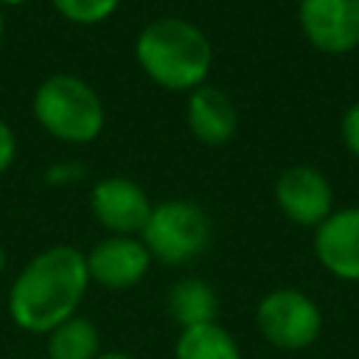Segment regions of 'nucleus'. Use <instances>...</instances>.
I'll use <instances>...</instances> for the list:
<instances>
[{"label": "nucleus", "instance_id": "15", "mask_svg": "<svg viewBox=\"0 0 359 359\" xmlns=\"http://www.w3.org/2000/svg\"><path fill=\"white\" fill-rule=\"evenodd\" d=\"M123 0H50L53 11L73 22V25H101L107 22L118 8H121Z\"/></svg>", "mask_w": 359, "mask_h": 359}, {"label": "nucleus", "instance_id": "23", "mask_svg": "<svg viewBox=\"0 0 359 359\" xmlns=\"http://www.w3.org/2000/svg\"><path fill=\"white\" fill-rule=\"evenodd\" d=\"M25 359H45V356H25Z\"/></svg>", "mask_w": 359, "mask_h": 359}, {"label": "nucleus", "instance_id": "18", "mask_svg": "<svg viewBox=\"0 0 359 359\" xmlns=\"http://www.w3.org/2000/svg\"><path fill=\"white\" fill-rule=\"evenodd\" d=\"M17 160V135L6 118H0V174H6Z\"/></svg>", "mask_w": 359, "mask_h": 359}, {"label": "nucleus", "instance_id": "2", "mask_svg": "<svg viewBox=\"0 0 359 359\" xmlns=\"http://www.w3.org/2000/svg\"><path fill=\"white\" fill-rule=\"evenodd\" d=\"M135 62L151 84L168 93H191L208 84L213 45L196 22L165 14L149 20L135 36Z\"/></svg>", "mask_w": 359, "mask_h": 359}, {"label": "nucleus", "instance_id": "14", "mask_svg": "<svg viewBox=\"0 0 359 359\" xmlns=\"http://www.w3.org/2000/svg\"><path fill=\"white\" fill-rule=\"evenodd\" d=\"M45 359H95L101 353V334L84 314H73L45 334Z\"/></svg>", "mask_w": 359, "mask_h": 359}, {"label": "nucleus", "instance_id": "8", "mask_svg": "<svg viewBox=\"0 0 359 359\" xmlns=\"http://www.w3.org/2000/svg\"><path fill=\"white\" fill-rule=\"evenodd\" d=\"M154 202L132 177L109 174L90 188V210L109 236H140Z\"/></svg>", "mask_w": 359, "mask_h": 359}, {"label": "nucleus", "instance_id": "5", "mask_svg": "<svg viewBox=\"0 0 359 359\" xmlns=\"http://www.w3.org/2000/svg\"><path fill=\"white\" fill-rule=\"evenodd\" d=\"M255 328L278 351L297 353L311 348L323 334V309L303 289L280 286L266 292L255 306Z\"/></svg>", "mask_w": 359, "mask_h": 359}, {"label": "nucleus", "instance_id": "1", "mask_svg": "<svg viewBox=\"0 0 359 359\" xmlns=\"http://www.w3.org/2000/svg\"><path fill=\"white\" fill-rule=\"evenodd\" d=\"M87 289L90 272L84 252L70 244H53L31 255L14 275L6 309L20 331L45 337L59 323L79 314Z\"/></svg>", "mask_w": 359, "mask_h": 359}, {"label": "nucleus", "instance_id": "20", "mask_svg": "<svg viewBox=\"0 0 359 359\" xmlns=\"http://www.w3.org/2000/svg\"><path fill=\"white\" fill-rule=\"evenodd\" d=\"M22 3H28V0H0V11H3V8H17V6H22Z\"/></svg>", "mask_w": 359, "mask_h": 359}, {"label": "nucleus", "instance_id": "4", "mask_svg": "<svg viewBox=\"0 0 359 359\" xmlns=\"http://www.w3.org/2000/svg\"><path fill=\"white\" fill-rule=\"evenodd\" d=\"M140 241L151 261L163 266H185L205 255L213 241L210 213L194 199H163L151 208Z\"/></svg>", "mask_w": 359, "mask_h": 359}, {"label": "nucleus", "instance_id": "16", "mask_svg": "<svg viewBox=\"0 0 359 359\" xmlns=\"http://www.w3.org/2000/svg\"><path fill=\"white\" fill-rule=\"evenodd\" d=\"M339 137H342V146L348 154H353L359 160V101H353L345 112H342V121H339Z\"/></svg>", "mask_w": 359, "mask_h": 359}, {"label": "nucleus", "instance_id": "17", "mask_svg": "<svg viewBox=\"0 0 359 359\" xmlns=\"http://www.w3.org/2000/svg\"><path fill=\"white\" fill-rule=\"evenodd\" d=\"M84 180V165L76 163V160H62V163H53L48 171H45V182L48 185H76Z\"/></svg>", "mask_w": 359, "mask_h": 359}, {"label": "nucleus", "instance_id": "9", "mask_svg": "<svg viewBox=\"0 0 359 359\" xmlns=\"http://www.w3.org/2000/svg\"><path fill=\"white\" fill-rule=\"evenodd\" d=\"M84 258L90 283L109 292L137 286L154 264L140 236H104L90 247V252H84Z\"/></svg>", "mask_w": 359, "mask_h": 359}, {"label": "nucleus", "instance_id": "22", "mask_svg": "<svg viewBox=\"0 0 359 359\" xmlns=\"http://www.w3.org/2000/svg\"><path fill=\"white\" fill-rule=\"evenodd\" d=\"M3 266H6V252L0 250V272H3Z\"/></svg>", "mask_w": 359, "mask_h": 359}, {"label": "nucleus", "instance_id": "21", "mask_svg": "<svg viewBox=\"0 0 359 359\" xmlns=\"http://www.w3.org/2000/svg\"><path fill=\"white\" fill-rule=\"evenodd\" d=\"M3 36H6V14L0 11V45H3Z\"/></svg>", "mask_w": 359, "mask_h": 359}, {"label": "nucleus", "instance_id": "12", "mask_svg": "<svg viewBox=\"0 0 359 359\" xmlns=\"http://www.w3.org/2000/svg\"><path fill=\"white\" fill-rule=\"evenodd\" d=\"M165 309H168V317L180 328L216 323L219 320V294L208 280L188 275L168 286Z\"/></svg>", "mask_w": 359, "mask_h": 359}, {"label": "nucleus", "instance_id": "11", "mask_svg": "<svg viewBox=\"0 0 359 359\" xmlns=\"http://www.w3.org/2000/svg\"><path fill=\"white\" fill-rule=\"evenodd\" d=\"M185 121L191 135L202 143V146H224L236 137L238 129V109L233 104V98L213 84H202L196 90L188 93L185 101Z\"/></svg>", "mask_w": 359, "mask_h": 359}, {"label": "nucleus", "instance_id": "10", "mask_svg": "<svg viewBox=\"0 0 359 359\" xmlns=\"http://www.w3.org/2000/svg\"><path fill=\"white\" fill-rule=\"evenodd\" d=\"M311 250L331 278L359 283V205L334 208L331 216L314 227Z\"/></svg>", "mask_w": 359, "mask_h": 359}, {"label": "nucleus", "instance_id": "7", "mask_svg": "<svg viewBox=\"0 0 359 359\" xmlns=\"http://www.w3.org/2000/svg\"><path fill=\"white\" fill-rule=\"evenodd\" d=\"M297 25L314 50L348 56L359 48V0H300Z\"/></svg>", "mask_w": 359, "mask_h": 359}, {"label": "nucleus", "instance_id": "19", "mask_svg": "<svg viewBox=\"0 0 359 359\" xmlns=\"http://www.w3.org/2000/svg\"><path fill=\"white\" fill-rule=\"evenodd\" d=\"M95 359H135V356L126 353V351H101Z\"/></svg>", "mask_w": 359, "mask_h": 359}, {"label": "nucleus", "instance_id": "6", "mask_svg": "<svg viewBox=\"0 0 359 359\" xmlns=\"http://www.w3.org/2000/svg\"><path fill=\"white\" fill-rule=\"evenodd\" d=\"M275 205L297 227H317L334 210L331 180L309 163L286 165L275 180Z\"/></svg>", "mask_w": 359, "mask_h": 359}, {"label": "nucleus", "instance_id": "3", "mask_svg": "<svg viewBox=\"0 0 359 359\" xmlns=\"http://www.w3.org/2000/svg\"><path fill=\"white\" fill-rule=\"evenodd\" d=\"M31 112L42 132L70 146L93 143L107 123L98 90L76 73L45 76L34 90Z\"/></svg>", "mask_w": 359, "mask_h": 359}, {"label": "nucleus", "instance_id": "13", "mask_svg": "<svg viewBox=\"0 0 359 359\" xmlns=\"http://www.w3.org/2000/svg\"><path fill=\"white\" fill-rule=\"evenodd\" d=\"M174 359H244L236 337L216 320L205 325L180 328Z\"/></svg>", "mask_w": 359, "mask_h": 359}]
</instances>
